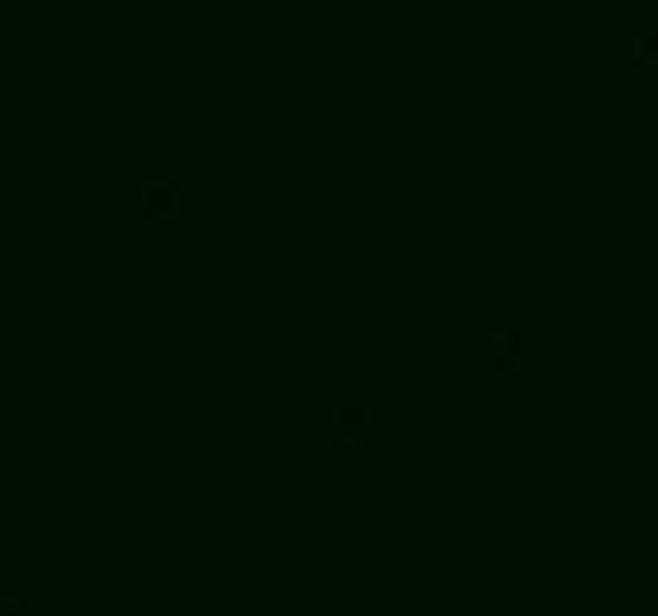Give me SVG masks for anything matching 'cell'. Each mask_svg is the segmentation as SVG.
I'll return each mask as SVG.
<instances>
[{
  "mask_svg": "<svg viewBox=\"0 0 658 616\" xmlns=\"http://www.w3.org/2000/svg\"><path fill=\"white\" fill-rule=\"evenodd\" d=\"M635 57H640V62H658V29H644V34L635 38Z\"/></svg>",
  "mask_w": 658,
  "mask_h": 616,
  "instance_id": "obj_1",
  "label": "cell"
}]
</instances>
